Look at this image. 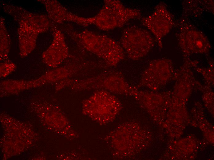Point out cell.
Segmentation results:
<instances>
[{
    "label": "cell",
    "mask_w": 214,
    "mask_h": 160,
    "mask_svg": "<svg viewBox=\"0 0 214 160\" xmlns=\"http://www.w3.org/2000/svg\"><path fill=\"white\" fill-rule=\"evenodd\" d=\"M1 90L9 91H19L30 88L29 80L8 79L0 82Z\"/></svg>",
    "instance_id": "cell-14"
},
{
    "label": "cell",
    "mask_w": 214,
    "mask_h": 160,
    "mask_svg": "<svg viewBox=\"0 0 214 160\" xmlns=\"http://www.w3.org/2000/svg\"><path fill=\"white\" fill-rule=\"evenodd\" d=\"M18 22L19 54L21 58H24L34 49L39 33L25 22L21 21Z\"/></svg>",
    "instance_id": "cell-11"
},
{
    "label": "cell",
    "mask_w": 214,
    "mask_h": 160,
    "mask_svg": "<svg viewBox=\"0 0 214 160\" xmlns=\"http://www.w3.org/2000/svg\"><path fill=\"white\" fill-rule=\"evenodd\" d=\"M38 1L44 5L49 19L55 23L60 24L69 22L84 27L94 24V17L84 18L78 16L70 12L57 0Z\"/></svg>",
    "instance_id": "cell-7"
},
{
    "label": "cell",
    "mask_w": 214,
    "mask_h": 160,
    "mask_svg": "<svg viewBox=\"0 0 214 160\" xmlns=\"http://www.w3.org/2000/svg\"><path fill=\"white\" fill-rule=\"evenodd\" d=\"M69 55L63 34L60 30L55 29L53 41L42 54L43 61L49 66L55 68L62 63Z\"/></svg>",
    "instance_id": "cell-8"
},
{
    "label": "cell",
    "mask_w": 214,
    "mask_h": 160,
    "mask_svg": "<svg viewBox=\"0 0 214 160\" xmlns=\"http://www.w3.org/2000/svg\"><path fill=\"white\" fill-rule=\"evenodd\" d=\"M61 85L63 88L69 87L77 91L95 89L131 95L133 88L121 72L115 70H107L85 78H68L63 80Z\"/></svg>",
    "instance_id": "cell-1"
},
{
    "label": "cell",
    "mask_w": 214,
    "mask_h": 160,
    "mask_svg": "<svg viewBox=\"0 0 214 160\" xmlns=\"http://www.w3.org/2000/svg\"><path fill=\"white\" fill-rule=\"evenodd\" d=\"M3 10L18 22L22 21L39 34L47 31L50 26L49 19L46 15L34 14L19 6L10 4H2Z\"/></svg>",
    "instance_id": "cell-6"
},
{
    "label": "cell",
    "mask_w": 214,
    "mask_h": 160,
    "mask_svg": "<svg viewBox=\"0 0 214 160\" xmlns=\"http://www.w3.org/2000/svg\"><path fill=\"white\" fill-rule=\"evenodd\" d=\"M165 65L163 60L152 62L143 73L137 87L147 86L153 88H158L163 83Z\"/></svg>",
    "instance_id": "cell-12"
},
{
    "label": "cell",
    "mask_w": 214,
    "mask_h": 160,
    "mask_svg": "<svg viewBox=\"0 0 214 160\" xmlns=\"http://www.w3.org/2000/svg\"><path fill=\"white\" fill-rule=\"evenodd\" d=\"M0 59L3 62L8 60L11 42L4 19L2 17L0 18Z\"/></svg>",
    "instance_id": "cell-13"
},
{
    "label": "cell",
    "mask_w": 214,
    "mask_h": 160,
    "mask_svg": "<svg viewBox=\"0 0 214 160\" xmlns=\"http://www.w3.org/2000/svg\"><path fill=\"white\" fill-rule=\"evenodd\" d=\"M141 15L139 10L126 7L119 0H105L102 8L94 16V24L102 30H111L122 27Z\"/></svg>",
    "instance_id": "cell-3"
},
{
    "label": "cell",
    "mask_w": 214,
    "mask_h": 160,
    "mask_svg": "<svg viewBox=\"0 0 214 160\" xmlns=\"http://www.w3.org/2000/svg\"><path fill=\"white\" fill-rule=\"evenodd\" d=\"M16 68V65L9 60L0 63V76L5 78L14 72Z\"/></svg>",
    "instance_id": "cell-15"
},
{
    "label": "cell",
    "mask_w": 214,
    "mask_h": 160,
    "mask_svg": "<svg viewBox=\"0 0 214 160\" xmlns=\"http://www.w3.org/2000/svg\"><path fill=\"white\" fill-rule=\"evenodd\" d=\"M73 34L84 48L102 59L109 66H116L125 58L120 44L107 36L86 30Z\"/></svg>",
    "instance_id": "cell-2"
},
{
    "label": "cell",
    "mask_w": 214,
    "mask_h": 160,
    "mask_svg": "<svg viewBox=\"0 0 214 160\" xmlns=\"http://www.w3.org/2000/svg\"><path fill=\"white\" fill-rule=\"evenodd\" d=\"M90 64L88 62L76 63L54 68L37 78L42 85L47 83H57L71 78Z\"/></svg>",
    "instance_id": "cell-10"
},
{
    "label": "cell",
    "mask_w": 214,
    "mask_h": 160,
    "mask_svg": "<svg viewBox=\"0 0 214 160\" xmlns=\"http://www.w3.org/2000/svg\"><path fill=\"white\" fill-rule=\"evenodd\" d=\"M169 18L165 6L163 4L160 3L156 6L151 15L142 18L141 22L152 32L160 43L162 38L169 30Z\"/></svg>",
    "instance_id": "cell-9"
},
{
    "label": "cell",
    "mask_w": 214,
    "mask_h": 160,
    "mask_svg": "<svg viewBox=\"0 0 214 160\" xmlns=\"http://www.w3.org/2000/svg\"><path fill=\"white\" fill-rule=\"evenodd\" d=\"M83 112L92 116L111 117L121 110V105L118 100L109 92L98 90L83 102Z\"/></svg>",
    "instance_id": "cell-5"
},
{
    "label": "cell",
    "mask_w": 214,
    "mask_h": 160,
    "mask_svg": "<svg viewBox=\"0 0 214 160\" xmlns=\"http://www.w3.org/2000/svg\"><path fill=\"white\" fill-rule=\"evenodd\" d=\"M153 43V38L147 30L134 26L125 29L120 39V44L125 53L133 60L145 56Z\"/></svg>",
    "instance_id": "cell-4"
}]
</instances>
